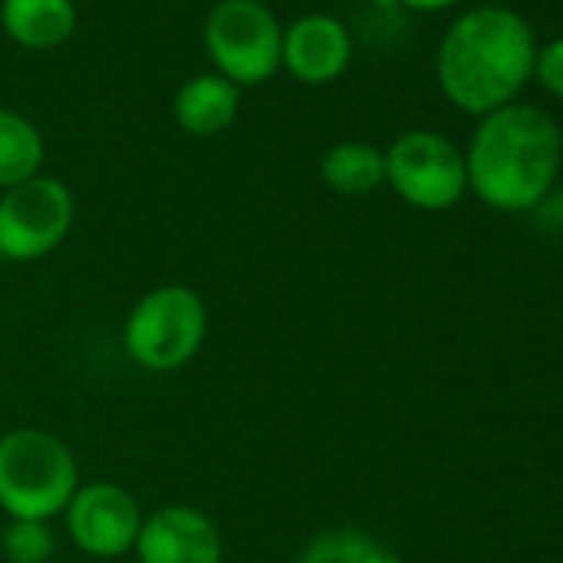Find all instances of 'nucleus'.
<instances>
[{
	"mask_svg": "<svg viewBox=\"0 0 563 563\" xmlns=\"http://www.w3.org/2000/svg\"><path fill=\"white\" fill-rule=\"evenodd\" d=\"M537 34L527 18L504 4H481L457 14L434 54V77L451 107L487 117L520 100L533 80Z\"/></svg>",
	"mask_w": 563,
	"mask_h": 563,
	"instance_id": "f257e3e1",
	"label": "nucleus"
},
{
	"mask_svg": "<svg viewBox=\"0 0 563 563\" xmlns=\"http://www.w3.org/2000/svg\"><path fill=\"white\" fill-rule=\"evenodd\" d=\"M563 133L533 103H507L477 120L464 150L467 189L497 212H530L560 176Z\"/></svg>",
	"mask_w": 563,
	"mask_h": 563,
	"instance_id": "f03ea898",
	"label": "nucleus"
},
{
	"mask_svg": "<svg viewBox=\"0 0 563 563\" xmlns=\"http://www.w3.org/2000/svg\"><path fill=\"white\" fill-rule=\"evenodd\" d=\"M80 487L74 448L47 428H11L0 434V510L8 520L64 517Z\"/></svg>",
	"mask_w": 563,
	"mask_h": 563,
	"instance_id": "7ed1b4c3",
	"label": "nucleus"
},
{
	"mask_svg": "<svg viewBox=\"0 0 563 563\" xmlns=\"http://www.w3.org/2000/svg\"><path fill=\"white\" fill-rule=\"evenodd\" d=\"M209 335V309L183 282L150 289L136 299L123 322V352L153 375L186 368Z\"/></svg>",
	"mask_w": 563,
	"mask_h": 563,
	"instance_id": "20e7f679",
	"label": "nucleus"
},
{
	"mask_svg": "<svg viewBox=\"0 0 563 563\" xmlns=\"http://www.w3.org/2000/svg\"><path fill=\"white\" fill-rule=\"evenodd\" d=\"M282 31L262 0H219L202 24V47L212 70L245 90L282 70Z\"/></svg>",
	"mask_w": 563,
	"mask_h": 563,
	"instance_id": "39448f33",
	"label": "nucleus"
},
{
	"mask_svg": "<svg viewBox=\"0 0 563 563\" xmlns=\"http://www.w3.org/2000/svg\"><path fill=\"white\" fill-rule=\"evenodd\" d=\"M385 186L421 212H444L467 192L464 150L438 130H408L385 150Z\"/></svg>",
	"mask_w": 563,
	"mask_h": 563,
	"instance_id": "423d86ee",
	"label": "nucleus"
},
{
	"mask_svg": "<svg viewBox=\"0 0 563 563\" xmlns=\"http://www.w3.org/2000/svg\"><path fill=\"white\" fill-rule=\"evenodd\" d=\"M77 202L64 179L34 176L0 192V258L37 262L64 245Z\"/></svg>",
	"mask_w": 563,
	"mask_h": 563,
	"instance_id": "0eeeda50",
	"label": "nucleus"
},
{
	"mask_svg": "<svg viewBox=\"0 0 563 563\" xmlns=\"http://www.w3.org/2000/svg\"><path fill=\"white\" fill-rule=\"evenodd\" d=\"M143 517L146 514L130 487L117 481H80L64 510V527L80 553L117 560L133 553Z\"/></svg>",
	"mask_w": 563,
	"mask_h": 563,
	"instance_id": "6e6552de",
	"label": "nucleus"
},
{
	"mask_svg": "<svg viewBox=\"0 0 563 563\" xmlns=\"http://www.w3.org/2000/svg\"><path fill=\"white\" fill-rule=\"evenodd\" d=\"M133 553L140 563H222L225 543L202 507L166 504L143 517Z\"/></svg>",
	"mask_w": 563,
	"mask_h": 563,
	"instance_id": "1a4fd4ad",
	"label": "nucleus"
},
{
	"mask_svg": "<svg viewBox=\"0 0 563 563\" xmlns=\"http://www.w3.org/2000/svg\"><path fill=\"white\" fill-rule=\"evenodd\" d=\"M349 27L332 14H306L282 31V70L306 87L335 84L352 64Z\"/></svg>",
	"mask_w": 563,
	"mask_h": 563,
	"instance_id": "9d476101",
	"label": "nucleus"
},
{
	"mask_svg": "<svg viewBox=\"0 0 563 563\" xmlns=\"http://www.w3.org/2000/svg\"><path fill=\"white\" fill-rule=\"evenodd\" d=\"M242 107V90L222 74H196L173 97V120L183 133L209 140L225 133Z\"/></svg>",
	"mask_w": 563,
	"mask_h": 563,
	"instance_id": "9b49d317",
	"label": "nucleus"
},
{
	"mask_svg": "<svg viewBox=\"0 0 563 563\" xmlns=\"http://www.w3.org/2000/svg\"><path fill=\"white\" fill-rule=\"evenodd\" d=\"M0 27L24 51H57L77 31L74 0H0Z\"/></svg>",
	"mask_w": 563,
	"mask_h": 563,
	"instance_id": "f8f14e48",
	"label": "nucleus"
},
{
	"mask_svg": "<svg viewBox=\"0 0 563 563\" xmlns=\"http://www.w3.org/2000/svg\"><path fill=\"white\" fill-rule=\"evenodd\" d=\"M322 183L339 196H368L385 186V150L365 140H345L325 150Z\"/></svg>",
	"mask_w": 563,
	"mask_h": 563,
	"instance_id": "ddd939ff",
	"label": "nucleus"
},
{
	"mask_svg": "<svg viewBox=\"0 0 563 563\" xmlns=\"http://www.w3.org/2000/svg\"><path fill=\"white\" fill-rule=\"evenodd\" d=\"M44 156L47 146L37 123L18 110L0 107V192L41 176Z\"/></svg>",
	"mask_w": 563,
	"mask_h": 563,
	"instance_id": "4468645a",
	"label": "nucleus"
},
{
	"mask_svg": "<svg viewBox=\"0 0 563 563\" xmlns=\"http://www.w3.org/2000/svg\"><path fill=\"white\" fill-rule=\"evenodd\" d=\"M296 563H401L391 547L362 527H329L306 540Z\"/></svg>",
	"mask_w": 563,
	"mask_h": 563,
	"instance_id": "2eb2a0df",
	"label": "nucleus"
},
{
	"mask_svg": "<svg viewBox=\"0 0 563 563\" xmlns=\"http://www.w3.org/2000/svg\"><path fill=\"white\" fill-rule=\"evenodd\" d=\"M0 553L8 563H51L57 553L54 520H8L0 530Z\"/></svg>",
	"mask_w": 563,
	"mask_h": 563,
	"instance_id": "dca6fc26",
	"label": "nucleus"
},
{
	"mask_svg": "<svg viewBox=\"0 0 563 563\" xmlns=\"http://www.w3.org/2000/svg\"><path fill=\"white\" fill-rule=\"evenodd\" d=\"M533 80L563 103V34L540 44L537 47V60H533Z\"/></svg>",
	"mask_w": 563,
	"mask_h": 563,
	"instance_id": "f3484780",
	"label": "nucleus"
},
{
	"mask_svg": "<svg viewBox=\"0 0 563 563\" xmlns=\"http://www.w3.org/2000/svg\"><path fill=\"white\" fill-rule=\"evenodd\" d=\"M530 212L537 216V225H540V229H547V232H563V192L550 189Z\"/></svg>",
	"mask_w": 563,
	"mask_h": 563,
	"instance_id": "a211bd4d",
	"label": "nucleus"
},
{
	"mask_svg": "<svg viewBox=\"0 0 563 563\" xmlns=\"http://www.w3.org/2000/svg\"><path fill=\"white\" fill-rule=\"evenodd\" d=\"M457 4L461 0H398V8H408L418 14H441V11H451Z\"/></svg>",
	"mask_w": 563,
	"mask_h": 563,
	"instance_id": "6ab92c4d",
	"label": "nucleus"
}]
</instances>
